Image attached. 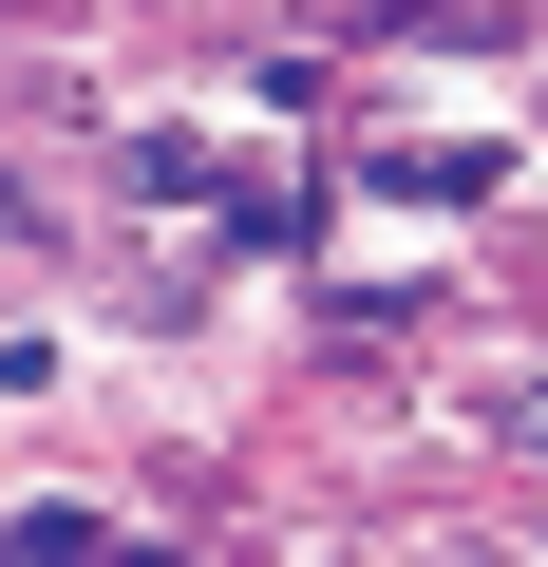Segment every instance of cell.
Wrapping results in <instances>:
<instances>
[{"label": "cell", "instance_id": "1", "mask_svg": "<svg viewBox=\"0 0 548 567\" xmlns=\"http://www.w3.org/2000/svg\"><path fill=\"white\" fill-rule=\"evenodd\" d=\"M529 435H548V398H529Z\"/></svg>", "mask_w": 548, "mask_h": 567}]
</instances>
